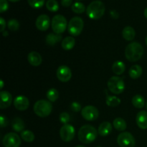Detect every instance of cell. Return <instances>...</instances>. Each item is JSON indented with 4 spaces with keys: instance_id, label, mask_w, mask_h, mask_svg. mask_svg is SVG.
Here are the masks:
<instances>
[{
    "instance_id": "obj_1",
    "label": "cell",
    "mask_w": 147,
    "mask_h": 147,
    "mask_svg": "<svg viewBox=\"0 0 147 147\" xmlns=\"http://www.w3.org/2000/svg\"><path fill=\"white\" fill-rule=\"evenodd\" d=\"M144 47L140 43L133 42L128 45L125 50V57L129 61L136 62L140 60L144 55Z\"/></svg>"
},
{
    "instance_id": "obj_2",
    "label": "cell",
    "mask_w": 147,
    "mask_h": 147,
    "mask_svg": "<svg viewBox=\"0 0 147 147\" xmlns=\"http://www.w3.org/2000/svg\"><path fill=\"white\" fill-rule=\"evenodd\" d=\"M97 130L90 125H84L80 127L78 134L79 141L86 144L94 142L97 138Z\"/></svg>"
},
{
    "instance_id": "obj_3",
    "label": "cell",
    "mask_w": 147,
    "mask_h": 147,
    "mask_svg": "<svg viewBox=\"0 0 147 147\" xmlns=\"http://www.w3.org/2000/svg\"><path fill=\"white\" fill-rule=\"evenodd\" d=\"M105 5L101 1H93L88 6L86 9V14L91 20H99L105 13Z\"/></svg>"
},
{
    "instance_id": "obj_4",
    "label": "cell",
    "mask_w": 147,
    "mask_h": 147,
    "mask_svg": "<svg viewBox=\"0 0 147 147\" xmlns=\"http://www.w3.org/2000/svg\"><path fill=\"white\" fill-rule=\"evenodd\" d=\"M33 109L35 114L39 117L45 118L51 113L53 111V105L48 100H40L34 103Z\"/></svg>"
},
{
    "instance_id": "obj_5",
    "label": "cell",
    "mask_w": 147,
    "mask_h": 147,
    "mask_svg": "<svg viewBox=\"0 0 147 147\" xmlns=\"http://www.w3.org/2000/svg\"><path fill=\"white\" fill-rule=\"evenodd\" d=\"M108 88L111 93L116 95L121 94L125 90V83L121 78L119 76H113L107 83Z\"/></svg>"
},
{
    "instance_id": "obj_6",
    "label": "cell",
    "mask_w": 147,
    "mask_h": 147,
    "mask_svg": "<svg viewBox=\"0 0 147 147\" xmlns=\"http://www.w3.org/2000/svg\"><path fill=\"white\" fill-rule=\"evenodd\" d=\"M67 26V20L61 14H57L52 19V29L55 34H60L64 32Z\"/></svg>"
},
{
    "instance_id": "obj_7",
    "label": "cell",
    "mask_w": 147,
    "mask_h": 147,
    "mask_svg": "<svg viewBox=\"0 0 147 147\" xmlns=\"http://www.w3.org/2000/svg\"><path fill=\"white\" fill-rule=\"evenodd\" d=\"M84 27L83 19L79 17H75L70 20L67 27L68 32L72 36H78L82 32Z\"/></svg>"
},
{
    "instance_id": "obj_8",
    "label": "cell",
    "mask_w": 147,
    "mask_h": 147,
    "mask_svg": "<svg viewBox=\"0 0 147 147\" xmlns=\"http://www.w3.org/2000/svg\"><path fill=\"white\" fill-rule=\"evenodd\" d=\"M117 143L121 147H134L136 141L131 134L123 131L118 136Z\"/></svg>"
},
{
    "instance_id": "obj_9",
    "label": "cell",
    "mask_w": 147,
    "mask_h": 147,
    "mask_svg": "<svg viewBox=\"0 0 147 147\" xmlns=\"http://www.w3.org/2000/svg\"><path fill=\"white\" fill-rule=\"evenodd\" d=\"M2 144L4 147H20L21 145V139L17 134L10 132L4 136Z\"/></svg>"
},
{
    "instance_id": "obj_10",
    "label": "cell",
    "mask_w": 147,
    "mask_h": 147,
    "mask_svg": "<svg viewBox=\"0 0 147 147\" xmlns=\"http://www.w3.org/2000/svg\"><path fill=\"white\" fill-rule=\"evenodd\" d=\"M76 129L72 125L65 124L61 127L60 130V136L62 140L65 142H71L75 137Z\"/></svg>"
},
{
    "instance_id": "obj_11",
    "label": "cell",
    "mask_w": 147,
    "mask_h": 147,
    "mask_svg": "<svg viewBox=\"0 0 147 147\" xmlns=\"http://www.w3.org/2000/svg\"><path fill=\"white\" fill-rule=\"evenodd\" d=\"M81 115L86 121H93L98 118L99 111L95 106H87L82 109Z\"/></svg>"
},
{
    "instance_id": "obj_12",
    "label": "cell",
    "mask_w": 147,
    "mask_h": 147,
    "mask_svg": "<svg viewBox=\"0 0 147 147\" xmlns=\"http://www.w3.org/2000/svg\"><path fill=\"white\" fill-rule=\"evenodd\" d=\"M57 78L60 81L66 83L72 78V72L70 67L66 65H61L57 70Z\"/></svg>"
},
{
    "instance_id": "obj_13",
    "label": "cell",
    "mask_w": 147,
    "mask_h": 147,
    "mask_svg": "<svg viewBox=\"0 0 147 147\" xmlns=\"http://www.w3.org/2000/svg\"><path fill=\"white\" fill-rule=\"evenodd\" d=\"M36 27L40 31H46L50 26V19L46 14H41L36 20Z\"/></svg>"
},
{
    "instance_id": "obj_14",
    "label": "cell",
    "mask_w": 147,
    "mask_h": 147,
    "mask_svg": "<svg viewBox=\"0 0 147 147\" xmlns=\"http://www.w3.org/2000/svg\"><path fill=\"white\" fill-rule=\"evenodd\" d=\"M14 106L17 110L25 111L27 110L30 106V100L26 96H18L14 100Z\"/></svg>"
},
{
    "instance_id": "obj_15",
    "label": "cell",
    "mask_w": 147,
    "mask_h": 147,
    "mask_svg": "<svg viewBox=\"0 0 147 147\" xmlns=\"http://www.w3.org/2000/svg\"><path fill=\"white\" fill-rule=\"evenodd\" d=\"M1 102H0V108L1 109H7L9 107L12 102V96L10 93L6 90H2L0 93Z\"/></svg>"
},
{
    "instance_id": "obj_16",
    "label": "cell",
    "mask_w": 147,
    "mask_h": 147,
    "mask_svg": "<svg viewBox=\"0 0 147 147\" xmlns=\"http://www.w3.org/2000/svg\"><path fill=\"white\" fill-rule=\"evenodd\" d=\"M27 60L31 65L37 67L41 65L42 59V56L40 53L36 51H32L28 54Z\"/></svg>"
},
{
    "instance_id": "obj_17",
    "label": "cell",
    "mask_w": 147,
    "mask_h": 147,
    "mask_svg": "<svg viewBox=\"0 0 147 147\" xmlns=\"http://www.w3.org/2000/svg\"><path fill=\"white\" fill-rule=\"evenodd\" d=\"M136 121L137 126L141 129H147V111H141L137 113L136 117Z\"/></svg>"
},
{
    "instance_id": "obj_18",
    "label": "cell",
    "mask_w": 147,
    "mask_h": 147,
    "mask_svg": "<svg viewBox=\"0 0 147 147\" xmlns=\"http://www.w3.org/2000/svg\"><path fill=\"white\" fill-rule=\"evenodd\" d=\"M112 129V125L111 124V123L108 121H104L102 123H100V125L99 126L98 129V133L99 134V135L103 137L105 136H107L111 133Z\"/></svg>"
},
{
    "instance_id": "obj_19",
    "label": "cell",
    "mask_w": 147,
    "mask_h": 147,
    "mask_svg": "<svg viewBox=\"0 0 147 147\" xmlns=\"http://www.w3.org/2000/svg\"><path fill=\"white\" fill-rule=\"evenodd\" d=\"M63 40L62 36L60 34H55V33H50L45 37V42L48 45L54 46L56 43L59 42Z\"/></svg>"
},
{
    "instance_id": "obj_20",
    "label": "cell",
    "mask_w": 147,
    "mask_h": 147,
    "mask_svg": "<svg viewBox=\"0 0 147 147\" xmlns=\"http://www.w3.org/2000/svg\"><path fill=\"white\" fill-rule=\"evenodd\" d=\"M122 35L126 41H132L136 35V32L133 27L127 26L123 28V31H122Z\"/></svg>"
},
{
    "instance_id": "obj_21",
    "label": "cell",
    "mask_w": 147,
    "mask_h": 147,
    "mask_svg": "<svg viewBox=\"0 0 147 147\" xmlns=\"http://www.w3.org/2000/svg\"><path fill=\"white\" fill-rule=\"evenodd\" d=\"M142 72H143V70H142V67L140 65H134L131 66V68L129 69V74L131 78L135 80V79H137L139 77H141V76L142 75Z\"/></svg>"
},
{
    "instance_id": "obj_22",
    "label": "cell",
    "mask_w": 147,
    "mask_h": 147,
    "mask_svg": "<svg viewBox=\"0 0 147 147\" xmlns=\"http://www.w3.org/2000/svg\"><path fill=\"white\" fill-rule=\"evenodd\" d=\"M125 70H126V65L122 61L118 60V61L114 62L113 65H112V70L117 76L123 74Z\"/></svg>"
},
{
    "instance_id": "obj_23",
    "label": "cell",
    "mask_w": 147,
    "mask_h": 147,
    "mask_svg": "<svg viewBox=\"0 0 147 147\" xmlns=\"http://www.w3.org/2000/svg\"><path fill=\"white\" fill-rule=\"evenodd\" d=\"M76 45V40L73 37H66L62 41L61 46L63 50H70L74 47Z\"/></svg>"
},
{
    "instance_id": "obj_24",
    "label": "cell",
    "mask_w": 147,
    "mask_h": 147,
    "mask_svg": "<svg viewBox=\"0 0 147 147\" xmlns=\"http://www.w3.org/2000/svg\"><path fill=\"white\" fill-rule=\"evenodd\" d=\"M11 127L15 131L22 132L24 131L25 126H24V123L22 119L17 117L13 119L12 122H11Z\"/></svg>"
},
{
    "instance_id": "obj_25",
    "label": "cell",
    "mask_w": 147,
    "mask_h": 147,
    "mask_svg": "<svg viewBox=\"0 0 147 147\" xmlns=\"http://www.w3.org/2000/svg\"><path fill=\"white\" fill-rule=\"evenodd\" d=\"M113 126L115 129L119 131H123L126 129L127 124L126 121L122 118H116L113 122Z\"/></svg>"
},
{
    "instance_id": "obj_26",
    "label": "cell",
    "mask_w": 147,
    "mask_h": 147,
    "mask_svg": "<svg viewBox=\"0 0 147 147\" xmlns=\"http://www.w3.org/2000/svg\"><path fill=\"white\" fill-rule=\"evenodd\" d=\"M131 103L136 109H142L145 106V99L141 95H136L132 98Z\"/></svg>"
},
{
    "instance_id": "obj_27",
    "label": "cell",
    "mask_w": 147,
    "mask_h": 147,
    "mask_svg": "<svg viewBox=\"0 0 147 147\" xmlns=\"http://www.w3.org/2000/svg\"><path fill=\"white\" fill-rule=\"evenodd\" d=\"M21 138L26 142L31 143L35 139L34 133L30 130H24L21 132Z\"/></svg>"
},
{
    "instance_id": "obj_28",
    "label": "cell",
    "mask_w": 147,
    "mask_h": 147,
    "mask_svg": "<svg viewBox=\"0 0 147 147\" xmlns=\"http://www.w3.org/2000/svg\"><path fill=\"white\" fill-rule=\"evenodd\" d=\"M46 96H47V98L48 99L49 101L55 102L59 97L58 91L55 88H50L47 90Z\"/></svg>"
},
{
    "instance_id": "obj_29",
    "label": "cell",
    "mask_w": 147,
    "mask_h": 147,
    "mask_svg": "<svg viewBox=\"0 0 147 147\" xmlns=\"http://www.w3.org/2000/svg\"><path fill=\"white\" fill-rule=\"evenodd\" d=\"M121 103V100L116 96H109L106 98V104L110 107H116Z\"/></svg>"
},
{
    "instance_id": "obj_30",
    "label": "cell",
    "mask_w": 147,
    "mask_h": 147,
    "mask_svg": "<svg viewBox=\"0 0 147 147\" xmlns=\"http://www.w3.org/2000/svg\"><path fill=\"white\" fill-rule=\"evenodd\" d=\"M72 10L76 14H82L86 11V7L83 3L77 1L72 5Z\"/></svg>"
},
{
    "instance_id": "obj_31",
    "label": "cell",
    "mask_w": 147,
    "mask_h": 147,
    "mask_svg": "<svg viewBox=\"0 0 147 147\" xmlns=\"http://www.w3.org/2000/svg\"><path fill=\"white\" fill-rule=\"evenodd\" d=\"M46 7L50 11H57L59 9V4L56 0H47L46 2Z\"/></svg>"
},
{
    "instance_id": "obj_32",
    "label": "cell",
    "mask_w": 147,
    "mask_h": 147,
    "mask_svg": "<svg viewBox=\"0 0 147 147\" xmlns=\"http://www.w3.org/2000/svg\"><path fill=\"white\" fill-rule=\"evenodd\" d=\"M7 26H8V28L11 31H17L20 28V23L15 19H11L9 20Z\"/></svg>"
},
{
    "instance_id": "obj_33",
    "label": "cell",
    "mask_w": 147,
    "mask_h": 147,
    "mask_svg": "<svg viewBox=\"0 0 147 147\" xmlns=\"http://www.w3.org/2000/svg\"><path fill=\"white\" fill-rule=\"evenodd\" d=\"M29 5L34 9H39L43 7L45 4V0H27Z\"/></svg>"
},
{
    "instance_id": "obj_34",
    "label": "cell",
    "mask_w": 147,
    "mask_h": 147,
    "mask_svg": "<svg viewBox=\"0 0 147 147\" xmlns=\"http://www.w3.org/2000/svg\"><path fill=\"white\" fill-rule=\"evenodd\" d=\"M70 116L66 112H63V113H60V116H59V119H60V122L64 125L68 124V122L70 121Z\"/></svg>"
},
{
    "instance_id": "obj_35",
    "label": "cell",
    "mask_w": 147,
    "mask_h": 147,
    "mask_svg": "<svg viewBox=\"0 0 147 147\" xmlns=\"http://www.w3.org/2000/svg\"><path fill=\"white\" fill-rule=\"evenodd\" d=\"M9 8V4L7 0H0V12L3 13Z\"/></svg>"
},
{
    "instance_id": "obj_36",
    "label": "cell",
    "mask_w": 147,
    "mask_h": 147,
    "mask_svg": "<svg viewBox=\"0 0 147 147\" xmlns=\"http://www.w3.org/2000/svg\"><path fill=\"white\" fill-rule=\"evenodd\" d=\"M70 109L73 111V112H79L81 109V105L77 101H74L71 103L70 105Z\"/></svg>"
},
{
    "instance_id": "obj_37",
    "label": "cell",
    "mask_w": 147,
    "mask_h": 147,
    "mask_svg": "<svg viewBox=\"0 0 147 147\" xmlns=\"http://www.w3.org/2000/svg\"><path fill=\"white\" fill-rule=\"evenodd\" d=\"M0 123H1V128L6 127V126H7V125H8V120H7V118L4 117L2 115L0 116Z\"/></svg>"
},
{
    "instance_id": "obj_38",
    "label": "cell",
    "mask_w": 147,
    "mask_h": 147,
    "mask_svg": "<svg viewBox=\"0 0 147 147\" xmlns=\"http://www.w3.org/2000/svg\"><path fill=\"white\" fill-rule=\"evenodd\" d=\"M0 25H1V28H0V32H3L5 30V27H6V22L5 20H4V18L1 17L0 18Z\"/></svg>"
},
{
    "instance_id": "obj_39",
    "label": "cell",
    "mask_w": 147,
    "mask_h": 147,
    "mask_svg": "<svg viewBox=\"0 0 147 147\" xmlns=\"http://www.w3.org/2000/svg\"><path fill=\"white\" fill-rule=\"evenodd\" d=\"M73 2V0H61V4L63 7H67L70 6Z\"/></svg>"
},
{
    "instance_id": "obj_40",
    "label": "cell",
    "mask_w": 147,
    "mask_h": 147,
    "mask_svg": "<svg viewBox=\"0 0 147 147\" xmlns=\"http://www.w3.org/2000/svg\"><path fill=\"white\" fill-rule=\"evenodd\" d=\"M111 16L112 18L113 19H118L119 18V13L116 11V10H112L111 11Z\"/></svg>"
},
{
    "instance_id": "obj_41",
    "label": "cell",
    "mask_w": 147,
    "mask_h": 147,
    "mask_svg": "<svg viewBox=\"0 0 147 147\" xmlns=\"http://www.w3.org/2000/svg\"><path fill=\"white\" fill-rule=\"evenodd\" d=\"M8 32L7 31H4L3 32V36H4V37H5V36H7L8 35Z\"/></svg>"
},
{
    "instance_id": "obj_42",
    "label": "cell",
    "mask_w": 147,
    "mask_h": 147,
    "mask_svg": "<svg viewBox=\"0 0 147 147\" xmlns=\"http://www.w3.org/2000/svg\"><path fill=\"white\" fill-rule=\"evenodd\" d=\"M3 87H4V82H3V80H1V86H0V88L2 89Z\"/></svg>"
},
{
    "instance_id": "obj_43",
    "label": "cell",
    "mask_w": 147,
    "mask_h": 147,
    "mask_svg": "<svg viewBox=\"0 0 147 147\" xmlns=\"http://www.w3.org/2000/svg\"><path fill=\"white\" fill-rule=\"evenodd\" d=\"M144 16H145V17H146V18L147 19V7L146 9H145V10H144Z\"/></svg>"
},
{
    "instance_id": "obj_44",
    "label": "cell",
    "mask_w": 147,
    "mask_h": 147,
    "mask_svg": "<svg viewBox=\"0 0 147 147\" xmlns=\"http://www.w3.org/2000/svg\"><path fill=\"white\" fill-rule=\"evenodd\" d=\"M9 1H12V2H17V1H20V0H9Z\"/></svg>"
},
{
    "instance_id": "obj_45",
    "label": "cell",
    "mask_w": 147,
    "mask_h": 147,
    "mask_svg": "<svg viewBox=\"0 0 147 147\" xmlns=\"http://www.w3.org/2000/svg\"><path fill=\"white\" fill-rule=\"evenodd\" d=\"M75 147H86V146H80V145H78V146H75Z\"/></svg>"
},
{
    "instance_id": "obj_46",
    "label": "cell",
    "mask_w": 147,
    "mask_h": 147,
    "mask_svg": "<svg viewBox=\"0 0 147 147\" xmlns=\"http://www.w3.org/2000/svg\"><path fill=\"white\" fill-rule=\"evenodd\" d=\"M145 42H146V45H147V37H146V40H145Z\"/></svg>"
},
{
    "instance_id": "obj_47",
    "label": "cell",
    "mask_w": 147,
    "mask_h": 147,
    "mask_svg": "<svg viewBox=\"0 0 147 147\" xmlns=\"http://www.w3.org/2000/svg\"><path fill=\"white\" fill-rule=\"evenodd\" d=\"M146 109H147V101H146Z\"/></svg>"
},
{
    "instance_id": "obj_48",
    "label": "cell",
    "mask_w": 147,
    "mask_h": 147,
    "mask_svg": "<svg viewBox=\"0 0 147 147\" xmlns=\"http://www.w3.org/2000/svg\"><path fill=\"white\" fill-rule=\"evenodd\" d=\"M97 147H101V146H97Z\"/></svg>"
}]
</instances>
